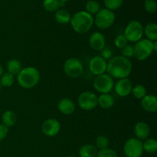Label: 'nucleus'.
<instances>
[{
	"label": "nucleus",
	"instance_id": "33",
	"mask_svg": "<svg viewBox=\"0 0 157 157\" xmlns=\"http://www.w3.org/2000/svg\"><path fill=\"white\" fill-rule=\"evenodd\" d=\"M97 157H118L116 152L110 148L101 150L98 152Z\"/></svg>",
	"mask_w": 157,
	"mask_h": 157
},
{
	"label": "nucleus",
	"instance_id": "11",
	"mask_svg": "<svg viewBox=\"0 0 157 157\" xmlns=\"http://www.w3.org/2000/svg\"><path fill=\"white\" fill-rule=\"evenodd\" d=\"M41 132L48 137L57 136L61 130V124L59 121L54 118L47 119L41 124Z\"/></svg>",
	"mask_w": 157,
	"mask_h": 157
},
{
	"label": "nucleus",
	"instance_id": "39",
	"mask_svg": "<svg viewBox=\"0 0 157 157\" xmlns=\"http://www.w3.org/2000/svg\"><path fill=\"white\" fill-rule=\"evenodd\" d=\"M59 1H61V2H67V1H69V0H59Z\"/></svg>",
	"mask_w": 157,
	"mask_h": 157
},
{
	"label": "nucleus",
	"instance_id": "22",
	"mask_svg": "<svg viewBox=\"0 0 157 157\" xmlns=\"http://www.w3.org/2000/svg\"><path fill=\"white\" fill-rule=\"evenodd\" d=\"M55 17L57 22L61 25H66L70 23L71 18V14L67 10L63 9L57 10Z\"/></svg>",
	"mask_w": 157,
	"mask_h": 157
},
{
	"label": "nucleus",
	"instance_id": "5",
	"mask_svg": "<svg viewBox=\"0 0 157 157\" xmlns=\"http://www.w3.org/2000/svg\"><path fill=\"white\" fill-rule=\"evenodd\" d=\"M134 57L140 61H144L150 57L153 52V41L144 38L136 42L133 47Z\"/></svg>",
	"mask_w": 157,
	"mask_h": 157
},
{
	"label": "nucleus",
	"instance_id": "2",
	"mask_svg": "<svg viewBox=\"0 0 157 157\" xmlns=\"http://www.w3.org/2000/svg\"><path fill=\"white\" fill-rule=\"evenodd\" d=\"M41 78L40 72L35 67H26L17 75V82L20 87L31 89L38 84Z\"/></svg>",
	"mask_w": 157,
	"mask_h": 157
},
{
	"label": "nucleus",
	"instance_id": "10",
	"mask_svg": "<svg viewBox=\"0 0 157 157\" xmlns=\"http://www.w3.org/2000/svg\"><path fill=\"white\" fill-rule=\"evenodd\" d=\"M78 106L84 110H92L98 106V96L92 91H84L78 98Z\"/></svg>",
	"mask_w": 157,
	"mask_h": 157
},
{
	"label": "nucleus",
	"instance_id": "36",
	"mask_svg": "<svg viewBox=\"0 0 157 157\" xmlns=\"http://www.w3.org/2000/svg\"><path fill=\"white\" fill-rule=\"evenodd\" d=\"M103 49L102 50V58L107 61V59L110 60L112 57V52L110 49Z\"/></svg>",
	"mask_w": 157,
	"mask_h": 157
},
{
	"label": "nucleus",
	"instance_id": "6",
	"mask_svg": "<svg viewBox=\"0 0 157 157\" xmlns=\"http://www.w3.org/2000/svg\"><path fill=\"white\" fill-rule=\"evenodd\" d=\"M114 21V13L113 11H110L107 9H101L96 14V17L94 19V22L100 29H107L111 27Z\"/></svg>",
	"mask_w": 157,
	"mask_h": 157
},
{
	"label": "nucleus",
	"instance_id": "13",
	"mask_svg": "<svg viewBox=\"0 0 157 157\" xmlns=\"http://www.w3.org/2000/svg\"><path fill=\"white\" fill-rule=\"evenodd\" d=\"M115 93L120 97H127L131 93L132 89H133V84L132 81L127 78H122V79H118L116 84L113 86Z\"/></svg>",
	"mask_w": 157,
	"mask_h": 157
},
{
	"label": "nucleus",
	"instance_id": "17",
	"mask_svg": "<svg viewBox=\"0 0 157 157\" xmlns=\"http://www.w3.org/2000/svg\"><path fill=\"white\" fill-rule=\"evenodd\" d=\"M58 108L64 115H71L75 112V104L71 99L64 98L60 100L58 104Z\"/></svg>",
	"mask_w": 157,
	"mask_h": 157
},
{
	"label": "nucleus",
	"instance_id": "30",
	"mask_svg": "<svg viewBox=\"0 0 157 157\" xmlns=\"http://www.w3.org/2000/svg\"><path fill=\"white\" fill-rule=\"evenodd\" d=\"M124 0H104L106 8L110 11L117 10L120 9L123 4Z\"/></svg>",
	"mask_w": 157,
	"mask_h": 157
},
{
	"label": "nucleus",
	"instance_id": "37",
	"mask_svg": "<svg viewBox=\"0 0 157 157\" xmlns=\"http://www.w3.org/2000/svg\"><path fill=\"white\" fill-rule=\"evenodd\" d=\"M153 52H157V41H153Z\"/></svg>",
	"mask_w": 157,
	"mask_h": 157
},
{
	"label": "nucleus",
	"instance_id": "16",
	"mask_svg": "<svg viewBox=\"0 0 157 157\" xmlns=\"http://www.w3.org/2000/svg\"><path fill=\"white\" fill-rule=\"evenodd\" d=\"M141 106L148 113H156L157 111V98L156 95L147 94L141 99Z\"/></svg>",
	"mask_w": 157,
	"mask_h": 157
},
{
	"label": "nucleus",
	"instance_id": "28",
	"mask_svg": "<svg viewBox=\"0 0 157 157\" xmlns=\"http://www.w3.org/2000/svg\"><path fill=\"white\" fill-rule=\"evenodd\" d=\"M86 12L89 13L90 15H93V14H97L100 10V4L95 0H89L87 3H86Z\"/></svg>",
	"mask_w": 157,
	"mask_h": 157
},
{
	"label": "nucleus",
	"instance_id": "7",
	"mask_svg": "<svg viewBox=\"0 0 157 157\" xmlns=\"http://www.w3.org/2000/svg\"><path fill=\"white\" fill-rule=\"evenodd\" d=\"M63 68L65 75L72 78H78L84 72L82 62L76 58H67L64 61Z\"/></svg>",
	"mask_w": 157,
	"mask_h": 157
},
{
	"label": "nucleus",
	"instance_id": "35",
	"mask_svg": "<svg viewBox=\"0 0 157 157\" xmlns=\"http://www.w3.org/2000/svg\"><path fill=\"white\" fill-rule=\"evenodd\" d=\"M9 133V127H6L4 124H0V141L3 140Z\"/></svg>",
	"mask_w": 157,
	"mask_h": 157
},
{
	"label": "nucleus",
	"instance_id": "24",
	"mask_svg": "<svg viewBox=\"0 0 157 157\" xmlns=\"http://www.w3.org/2000/svg\"><path fill=\"white\" fill-rule=\"evenodd\" d=\"M22 69L21 62L17 59H12L9 60L7 63V72L12 74V75L15 76L21 71Z\"/></svg>",
	"mask_w": 157,
	"mask_h": 157
},
{
	"label": "nucleus",
	"instance_id": "32",
	"mask_svg": "<svg viewBox=\"0 0 157 157\" xmlns=\"http://www.w3.org/2000/svg\"><path fill=\"white\" fill-rule=\"evenodd\" d=\"M145 10L149 13H155L157 10V3L155 0H145L144 2Z\"/></svg>",
	"mask_w": 157,
	"mask_h": 157
},
{
	"label": "nucleus",
	"instance_id": "23",
	"mask_svg": "<svg viewBox=\"0 0 157 157\" xmlns=\"http://www.w3.org/2000/svg\"><path fill=\"white\" fill-rule=\"evenodd\" d=\"M64 2L59 0H44L43 6L48 12H56L60 7L64 6Z\"/></svg>",
	"mask_w": 157,
	"mask_h": 157
},
{
	"label": "nucleus",
	"instance_id": "1",
	"mask_svg": "<svg viewBox=\"0 0 157 157\" xmlns=\"http://www.w3.org/2000/svg\"><path fill=\"white\" fill-rule=\"evenodd\" d=\"M133 69V64L130 59L118 55L110 58L107 63V72L112 78L122 79L130 75Z\"/></svg>",
	"mask_w": 157,
	"mask_h": 157
},
{
	"label": "nucleus",
	"instance_id": "31",
	"mask_svg": "<svg viewBox=\"0 0 157 157\" xmlns=\"http://www.w3.org/2000/svg\"><path fill=\"white\" fill-rule=\"evenodd\" d=\"M114 44L115 46H116L117 48L122 49L124 48L126 45H127L128 41H127L126 37L124 35V34H123V35H118L114 39Z\"/></svg>",
	"mask_w": 157,
	"mask_h": 157
},
{
	"label": "nucleus",
	"instance_id": "20",
	"mask_svg": "<svg viewBox=\"0 0 157 157\" xmlns=\"http://www.w3.org/2000/svg\"><path fill=\"white\" fill-rule=\"evenodd\" d=\"M2 124H4L6 127H12L15 125L17 121L16 114L12 110H6L2 116Z\"/></svg>",
	"mask_w": 157,
	"mask_h": 157
},
{
	"label": "nucleus",
	"instance_id": "9",
	"mask_svg": "<svg viewBox=\"0 0 157 157\" xmlns=\"http://www.w3.org/2000/svg\"><path fill=\"white\" fill-rule=\"evenodd\" d=\"M144 152L143 141L136 138H130L124 145V153L127 157H141Z\"/></svg>",
	"mask_w": 157,
	"mask_h": 157
},
{
	"label": "nucleus",
	"instance_id": "21",
	"mask_svg": "<svg viewBox=\"0 0 157 157\" xmlns=\"http://www.w3.org/2000/svg\"><path fill=\"white\" fill-rule=\"evenodd\" d=\"M144 34L147 39L151 41H157V26L154 22H150L144 28Z\"/></svg>",
	"mask_w": 157,
	"mask_h": 157
},
{
	"label": "nucleus",
	"instance_id": "19",
	"mask_svg": "<svg viewBox=\"0 0 157 157\" xmlns=\"http://www.w3.org/2000/svg\"><path fill=\"white\" fill-rule=\"evenodd\" d=\"M98 149L92 144H85L82 146L79 150L80 157H97Z\"/></svg>",
	"mask_w": 157,
	"mask_h": 157
},
{
	"label": "nucleus",
	"instance_id": "40",
	"mask_svg": "<svg viewBox=\"0 0 157 157\" xmlns=\"http://www.w3.org/2000/svg\"><path fill=\"white\" fill-rule=\"evenodd\" d=\"M1 88H2V86H1V84H0V91H1Z\"/></svg>",
	"mask_w": 157,
	"mask_h": 157
},
{
	"label": "nucleus",
	"instance_id": "26",
	"mask_svg": "<svg viewBox=\"0 0 157 157\" xmlns=\"http://www.w3.org/2000/svg\"><path fill=\"white\" fill-rule=\"evenodd\" d=\"M15 82V76L9 72H6L0 77V84L2 87H9L13 85Z\"/></svg>",
	"mask_w": 157,
	"mask_h": 157
},
{
	"label": "nucleus",
	"instance_id": "38",
	"mask_svg": "<svg viewBox=\"0 0 157 157\" xmlns=\"http://www.w3.org/2000/svg\"><path fill=\"white\" fill-rule=\"evenodd\" d=\"M3 73H4V70H3L2 66L1 64H0V77L2 76V75Z\"/></svg>",
	"mask_w": 157,
	"mask_h": 157
},
{
	"label": "nucleus",
	"instance_id": "15",
	"mask_svg": "<svg viewBox=\"0 0 157 157\" xmlns=\"http://www.w3.org/2000/svg\"><path fill=\"white\" fill-rule=\"evenodd\" d=\"M133 131L136 139L140 140H145L150 134V126L144 121H140L135 124Z\"/></svg>",
	"mask_w": 157,
	"mask_h": 157
},
{
	"label": "nucleus",
	"instance_id": "34",
	"mask_svg": "<svg viewBox=\"0 0 157 157\" xmlns=\"http://www.w3.org/2000/svg\"><path fill=\"white\" fill-rule=\"evenodd\" d=\"M121 50H122L121 51L122 52V56L125 57V58H128V59L134 56V50H133V47L132 45L127 44Z\"/></svg>",
	"mask_w": 157,
	"mask_h": 157
},
{
	"label": "nucleus",
	"instance_id": "18",
	"mask_svg": "<svg viewBox=\"0 0 157 157\" xmlns=\"http://www.w3.org/2000/svg\"><path fill=\"white\" fill-rule=\"evenodd\" d=\"M98 105L103 109H110L114 105V99L110 94H102L98 97Z\"/></svg>",
	"mask_w": 157,
	"mask_h": 157
},
{
	"label": "nucleus",
	"instance_id": "41",
	"mask_svg": "<svg viewBox=\"0 0 157 157\" xmlns=\"http://www.w3.org/2000/svg\"><path fill=\"white\" fill-rule=\"evenodd\" d=\"M67 157H75V156H67Z\"/></svg>",
	"mask_w": 157,
	"mask_h": 157
},
{
	"label": "nucleus",
	"instance_id": "3",
	"mask_svg": "<svg viewBox=\"0 0 157 157\" xmlns=\"http://www.w3.org/2000/svg\"><path fill=\"white\" fill-rule=\"evenodd\" d=\"M73 30L78 34H85L94 25V18L85 11L76 12L70 21Z\"/></svg>",
	"mask_w": 157,
	"mask_h": 157
},
{
	"label": "nucleus",
	"instance_id": "14",
	"mask_svg": "<svg viewBox=\"0 0 157 157\" xmlns=\"http://www.w3.org/2000/svg\"><path fill=\"white\" fill-rule=\"evenodd\" d=\"M89 44L95 51H102L105 48L106 39L101 32H95L89 38Z\"/></svg>",
	"mask_w": 157,
	"mask_h": 157
},
{
	"label": "nucleus",
	"instance_id": "12",
	"mask_svg": "<svg viewBox=\"0 0 157 157\" xmlns=\"http://www.w3.org/2000/svg\"><path fill=\"white\" fill-rule=\"evenodd\" d=\"M107 61L101 56L94 57L89 62V68L90 72L96 76L105 74L107 71Z\"/></svg>",
	"mask_w": 157,
	"mask_h": 157
},
{
	"label": "nucleus",
	"instance_id": "4",
	"mask_svg": "<svg viewBox=\"0 0 157 157\" xmlns=\"http://www.w3.org/2000/svg\"><path fill=\"white\" fill-rule=\"evenodd\" d=\"M124 35L128 41L137 42L144 35V28L142 23L136 20L130 21L125 28Z\"/></svg>",
	"mask_w": 157,
	"mask_h": 157
},
{
	"label": "nucleus",
	"instance_id": "29",
	"mask_svg": "<svg viewBox=\"0 0 157 157\" xmlns=\"http://www.w3.org/2000/svg\"><path fill=\"white\" fill-rule=\"evenodd\" d=\"M110 142H109V139L106 136L104 135H101V136H98L96 140V146L97 149L99 150H104V149L108 148V146Z\"/></svg>",
	"mask_w": 157,
	"mask_h": 157
},
{
	"label": "nucleus",
	"instance_id": "27",
	"mask_svg": "<svg viewBox=\"0 0 157 157\" xmlns=\"http://www.w3.org/2000/svg\"><path fill=\"white\" fill-rule=\"evenodd\" d=\"M131 93L133 96L138 100H141L147 94V88L142 84H136L133 87Z\"/></svg>",
	"mask_w": 157,
	"mask_h": 157
},
{
	"label": "nucleus",
	"instance_id": "8",
	"mask_svg": "<svg viewBox=\"0 0 157 157\" xmlns=\"http://www.w3.org/2000/svg\"><path fill=\"white\" fill-rule=\"evenodd\" d=\"M114 81L108 74L98 75L94 81V87L96 91L102 94H109L113 88Z\"/></svg>",
	"mask_w": 157,
	"mask_h": 157
},
{
	"label": "nucleus",
	"instance_id": "25",
	"mask_svg": "<svg viewBox=\"0 0 157 157\" xmlns=\"http://www.w3.org/2000/svg\"><path fill=\"white\" fill-rule=\"evenodd\" d=\"M143 147L144 151L147 152V153H155L157 150V141L154 138H147L143 142Z\"/></svg>",
	"mask_w": 157,
	"mask_h": 157
}]
</instances>
